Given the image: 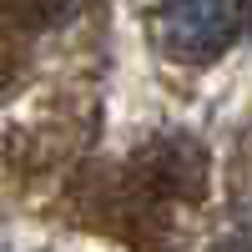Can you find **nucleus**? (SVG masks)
Wrapping results in <instances>:
<instances>
[{"mask_svg": "<svg viewBox=\"0 0 252 252\" xmlns=\"http://www.w3.org/2000/svg\"><path fill=\"white\" fill-rule=\"evenodd\" d=\"M152 20H157V40L166 56L212 61L252 26V10L222 5V0H182V5H161Z\"/></svg>", "mask_w": 252, "mask_h": 252, "instance_id": "obj_1", "label": "nucleus"}, {"mask_svg": "<svg viewBox=\"0 0 252 252\" xmlns=\"http://www.w3.org/2000/svg\"><path fill=\"white\" fill-rule=\"evenodd\" d=\"M212 252H252V237H247V232H237V237H227V242H217Z\"/></svg>", "mask_w": 252, "mask_h": 252, "instance_id": "obj_2", "label": "nucleus"}]
</instances>
